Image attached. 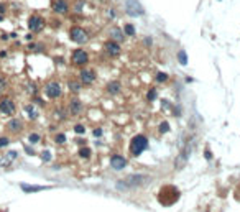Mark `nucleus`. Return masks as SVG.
<instances>
[{
    "mask_svg": "<svg viewBox=\"0 0 240 212\" xmlns=\"http://www.w3.org/2000/svg\"><path fill=\"white\" fill-rule=\"evenodd\" d=\"M146 182V177L141 176V174H132L128 176L127 179L123 181H118L117 182V189L118 191H130V189H136L140 186H143Z\"/></svg>",
    "mask_w": 240,
    "mask_h": 212,
    "instance_id": "obj_1",
    "label": "nucleus"
},
{
    "mask_svg": "<svg viewBox=\"0 0 240 212\" xmlns=\"http://www.w3.org/2000/svg\"><path fill=\"white\" fill-rule=\"evenodd\" d=\"M178 197H179V191L174 186H164V187H161V191L158 194V199L163 205L174 204L178 200Z\"/></svg>",
    "mask_w": 240,
    "mask_h": 212,
    "instance_id": "obj_2",
    "label": "nucleus"
},
{
    "mask_svg": "<svg viewBox=\"0 0 240 212\" xmlns=\"http://www.w3.org/2000/svg\"><path fill=\"white\" fill-rule=\"evenodd\" d=\"M146 148H148V138L143 135H136L132 138V141H130V153H132L133 156H140Z\"/></svg>",
    "mask_w": 240,
    "mask_h": 212,
    "instance_id": "obj_3",
    "label": "nucleus"
},
{
    "mask_svg": "<svg viewBox=\"0 0 240 212\" xmlns=\"http://www.w3.org/2000/svg\"><path fill=\"white\" fill-rule=\"evenodd\" d=\"M44 94H46L48 99L54 100V99H59L61 97V84L58 81H51L44 85Z\"/></svg>",
    "mask_w": 240,
    "mask_h": 212,
    "instance_id": "obj_4",
    "label": "nucleus"
},
{
    "mask_svg": "<svg viewBox=\"0 0 240 212\" xmlns=\"http://www.w3.org/2000/svg\"><path fill=\"white\" fill-rule=\"evenodd\" d=\"M0 112H2L3 115H13V113L16 112L15 102L10 99V97H7V95L0 97Z\"/></svg>",
    "mask_w": 240,
    "mask_h": 212,
    "instance_id": "obj_5",
    "label": "nucleus"
},
{
    "mask_svg": "<svg viewBox=\"0 0 240 212\" xmlns=\"http://www.w3.org/2000/svg\"><path fill=\"white\" fill-rule=\"evenodd\" d=\"M69 38L72 39L74 43H79V44H82L87 41V31L84 30V28L81 26H72L71 30H69Z\"/></svg>",
    "mask_w": 240,
    "mask_h": 212,
    "instance_id": "obj_6",
    "label": "nucleus"
},
{
    "mask_svg": "<svg viewBox=\"0 0 240 212\" xmlns=\"http://www.w3.org/2000/svg\"><path fill=\"white\" fill-rule=\"evenodd\" d=\"M95 71L90 69V67H84V69H81V72H79V82H81L82 85H90L94 84L95 81Z\"/></svg>",
    "mask_w": 240,
    "mask_h": 212,
    "instance_id": "obj_7",
    "label": "nucleus"
},
{
    "mask_svg": "<svg viewBox=\"0 0 240 212\" xmlns=\"http://www.w3.org/2000/svg\"><path fill=\"white\" fill-rule=\"evenodd\" d=\"M28 28L31 33H39L44 28V18L39 15H31L28 18Z\"/></svg>",
    "mask_w": 240,
    "mask_h": 212,
    "instance_id": "obj_8",
    "label": "nucleus"
},
{
    "mask_svg": "<svg viewBox=\"0 0 240 212\" xmlns=\"http://www.w3.org/2000/svg\"><path fill=\"white\" fill-rule=\"evenodd\" d=\"M71 61H72V64H76V66H84L89 62V54L85 53L84 49H74L72 54H71Z\"/></svg>",
    "mask_w": 240,
    "mask_h": 212,
    "instance_id": "obj_9",
    "label": "nucleus"
},
{
    "mask_svg": "<svg viewBox=\"0 0 240 212\" xmlns=\"http://www.w3.org/2000/svg\"><path fill=\"white\" fill-rule=\"evenodd\" d=\"M125 10H127V13L132 15V16L143 15V13H145L143 7H141V5L136 2V0H127V2H125Z\"/></svg>",
    "mask_w": 240,
    "mask_h": 212,
    "instance_id": "obj_10",
    "label": "nucleus"
},
{
    "mask_svg": "<svg viewBox=\"0 0 240 212\" xmlns=\"http://www.w3.org/2000/svg\"><path fill=\"white\" fill-rule=\"evenodd\" d=\"M104 49H105V53L110 56V58H115V56H118L120 53H122L120 44L117 41H113V39H108V41L104 43Z\"/></svg>",
    "mask_w": 240,
    "mask_h": 212,
    "instance_id": "obj_11",
    "label": "nucleus"
},
{
    "mask_svg": "<svg viewBox=\"0 0 240 212\" xmlns=\"http://www.w3.org/2000/svg\"><path fill=\"white\" fill-rule=\"evenodd\" d=\"M82 110H84V104L77 99V97H72V99L69 100V104H67V112H69L71 115H79Z\"/></svg>",
    "mask_w": 240,
    "mask_h": 212,
    "instance_id": "obj_12",
    "label": "nucleus"
},
{
    "mask_svg": "<svg viewBox=\"0 0 240 212\" xmlns=\"http://www.w3.org/2000/svg\"><path fill=\"white\" fill-rule=\"evenodd\" d=\"M51 8H53V12H56V13L64 15V13L69 12V3H67V0H53Z\"/></svg>",
    "mask_w": 240,
    "mask_h": 212,
    "instance_id": "obj_13",
    "label": "nucleus"
},
{
    "mask_svg": "<svg viewBox=\"0 0 240 212\" xmlns=\"http://www.w3.org/2000/svg\"><path fill=\"white\" fill-rule=\"evenodd\" d=\"M110 166L117 171L123 169L125 166H127V158H123L122 154H112L110 156Z\"/></svg>",
    "mask_w": 240,
    "mask_h": 212,
    "instance_id": "obj_14",
    "label": "nucleus"
},
{
    "mask_svg": "<svg viewBox=\"0 0 240 212\" xmlns=\"http://www.w3.org/2000/svg\"><path fill=\"white\" fill-rule=\"evenodd\" d=\"M7 128L12 131V133H18V131L23 128V123H21V120H18V118H12L7 123Z\"/></svg>",
    "mask_w": 240,
    "mask_h": 212,
    "instance_id": "obj_15",
    "label": "nucleus"
},
{
    "mask_svg": "<svg viewBox=\"0 0 240 212\" xmlns=\"http://www.w3.org/2000/svg\"><path fill=\"white\" fill-rule=\"evenodd\" d=\"M20 187L25 192H38V191H44V189H51L49 186H35V184H25V182H21Z\"/></svg>",
    "mask_w": 240,
    "mask_h": 212,
    "instance_id": "obj_16",
    "label": "nucleus"
},
{
    "mask_svg": "<svg viewBox=\"0 0 240 212\" xmlns=\"http://www.w3.org/2000/svg\"><path fill=\"white\" fill-rule=\"evenodd\" d=\"M110 38L113 39V41H123V38H125V33L120 30V28H117V26H113V28H110Z\"/></svg>",
    "mask_w": 240,
    "mask_h": 212,
    "instance_id": "obj_17",
    "label": "nucleus"
},
{
    "mask_svg": "<svg viewBox=\"0 0 240 212\" xmlns=\"http://www.w3.org/2000/svg\"><path fill=\"white\" fill-rule=\"evenodd\" d=\"M120 89H122V84H120L118 81H110L107 84V92L108 94H112V95H115L120 92Z\"/></svg>",
    "mask_w": 240,
    "mask_h": 212,
    "instance_id": "obj_18",
    "label": "nucleus"
},
{
    "mask_svg": "<svg viewBox=\"0 0 240 212\" xmlns=\"http://www.w3.org/2000/svg\"><path fill=\"white\" fill-rule=\"evenodd\" d=\"M189 153H191L189 148H184V150H182V153L179 154V158L176 159V163H178V164H176V168H182V166L186 164V161H187V154H189Z\"/></svg>",
    "mask_w": 240,
    "mask_h": 212,
    "instance_id": "obj_19",
    "label": "nucleus"
},
{
    "mask_svg": "<svg viewBox=\"0 0 240 212\" xmlns=\"http://www.w3.org/2000/svg\"><path fill=\"white\" fill-rule=\"evenodd\" d=\"M25 112L28 113V117H30L31 120H35V118L38 117V110H36V107H35V105H31V104L25 105Z\"/></svg>",
    "mask_w": 240,
    "mask_h": 212,
    "instance_id": "obj_20",
    "label": "nucleus"
},
{
    "mask_svg": "<svg viewBox=\"0 0 240 212\" xmlns=\"http://www.w3.org/2000/svg\"><path fill=\"white\" fill-rule=\"evenodd\" d=\"M67 87H69V90H71V92L77 94L79 90L82 89V84L79 82V81H69V84H67Z\"/></svg>",
    "mask_w": 240,
    "mask_h": 212,
    "instance_id": "obj_21",
    "label": "nucleus"
},
{
    "mask_svg": "<svg viewBox=\"0 0 240 212\" xmlns=\"http://www.w3.org/2000/svg\"><path fill=\"white\" fill-rule=\"evenodd\" d=\"M123 33H125V35H128V36H133L135 35V26L132 23H127L123 26Z\"/></svg>",
    "mask_w": 240,
    "mask_h": 212,
    "instance_id": "obj_22",
    "label": "nucleus"
},
{
    "mask_svg": "<svg viewBox=\"0 0 240 212\" xmlns=\"http://www.w3.org/2000/svg\"><path fill=\"white\" fill-rule=\"evenodd\" d=\"M79 156H81V158H85V159H87V158H90V150H89L87 146L81 148V150H79Z\"/></svg>",
    "mask_w": 240,
    "mask_h": 212,
    "instance_id": "obj_23",
    "label": "nucleus"
},
{
    "mask_svg": "<svg viewBox=\"0 0 240 212\" xmlns=\"http://www.w3.org/2000/svg\"><path fill=\"white\" fill-rule=\"evenodd\" d=\"M54 141L58 143V145H64V143H66V135H64V133L54 135Z\"/></svg>",
    "mask_w": 240,
    "mask_h": 212,
    "instance_id": "obj_24",
    "label": "nucleus"
},
{
    "mask_svg": "<svg viewBox=\"0 0 240 212\" xmlns=\"http://www.w3.org/2000/svg\"><path fill=\"white\" fill-rule=\"evenodd\" d=\"M156 95H158V90H156L155 87H151L150 90H148V94H146V99H148V100H155Z\"/></svg>",
    "mask_w": 240,
    "mask_h": 212,
    "instance_id": "obj_25",
    "label": "nucleus"
},
{
    "mask_svg": "<svg viewBox=\"0 0 240 212\" xmlns=\"http://www.w3.org/2000/svg\"><path fill=\"white\" fill-rule=\"evenodd\" d=\"M178 61L181 62L182 66H186V64H187V58H186V53H184V51H182V49H181L179 53H178Z\"/></svg>",
    "mask_w": 240,
    "mask_h": 212,
    "instance_id": "obj_26",
    "label": "nucleus"
},
{
    "mask_svg": "<svg viewBox=\"0 0 240 212\" xmlns=\"http://www.w3.org/2000/svg\"><path fill=\"white\" fill-rule=\"evenodd\" d=\"M39 140H41V135L39 133H30V136H28V141L30 143H38Z\"/></svg>",
    "mask_w": 240,
    "mask_h": 212,
    "instance_id": "obj_27",
    "label": "nucleus"
},
{
    "mask_svg": "<svg viewBox=\"0 0 240 212\" xmlns=\"http://www.w3.org/2000/svg\"><path fill=\"white\" fill-rule=\"evenodd\" d=\"M168 81V74H164V72H158L156 74V82H166Z\"/></svg>",
    "mask_w": 240,
    "mask_h": 212,
    "instance_id": "obj_28",
    "label": "nucleus"
},
{
    "mask_svg": "<svg viewBox=\"0 0 240 212\" xmlns=\"http://www.w3.org/2000/svg\"><path fill=\"white\" fill-rule=\"evenodd\" d=\"M12 161H13V159H12V158H10L8 154H7V156H5V158H2V159H0V166H2V168H7V166H8L10 163H12Z\"/></svg>",
    "mask_w": 240,
    "mask_h": 212,
    "instance_id": "obj_29",
    "label": "nucleus"
},
{
    "mask_svg": "<svg viewBox=\"0 0 240 212\" xmlns=\"http://www.w3.org/2000/svg\"><path fill=\"white\" fill-rule=\"evenodd\" d=\"M8 87V81L7 79H5L3 76H0V92H3L5 89Z\"/></svg>",
    "mask_w": 240,
    "mask_h": 212,
    "instance_id": "obj_30",
    "label": "nucleus"
},
{
    "mask_svg": "<svg viewBox=\"0 0 240 212\" xmlns=\"http://www.w3.org/2000/svg\"><path fill=\"white\" fill-rule=\"evenodd\" d=\"M8 143H10V138H7V136H0V148L8 146Z\"/></svg>",
    "mask_w": 240,
    "mask_h": 212,
    "instance_id": "obj_31",
    "label": "nucleus"
},
{
    "mask_svg": "<svg viewBox=\"0 0 240 212\" xmlns=\"http://www.w3.org/2000/svg\"><path fill=\"white\" fill-rule=\"evenodd\" d=\"M74 131H76V133H84L85 131V128H84V125H81V123H77V125H74Z\"/></svg>",
    "mask_w": 240,
    "mask_h": 212,
    "instance_id": "obj_32",
    "label": "nucleus"
},
{
    "mask_svg": "<svg viewBox=\"0 0 240 212\" xmlns=\"http://www.w3.org/2000/svg\"><path fill=\"white\" fill-rule=\"evenodd\" d=\"M28 49H30V51H39L41 46H39V43H30V44H28Z\"/></svg>",
    "mask_w": 240,
    "mask_h": 212,
    "instance_id": "obj_33",
    "label": "nucleus"
},
{
    "mask_svg": "<svg viewBox=\"0 0 240 212\" xmlns=\"http://www.w3.org/2000/svg\"><path fill=\"white\" fill-rule=\"evenodd\" d=\"M168 130H169L168 122H163L161 125H159V131H161V133H164V131H168Z\"/></svg>",
    "mask_w": 240,
    "mask_h": 212,
    "instance_id": "obj_34",
    "label": "nucleus"
},
{
    "mask_svg": "<svg viewBox=\"0 0 240 212\" xmlns=\"http://www.w3.org/2000/svg\"><path fill=\"white\" fill-rule=\"evenodd\" d=\"M41 158H43V161H49V159H51V153L49 151H43Z\"/></svg>",
    "mask_w": 240,
    "mask_h": 212,
    "instance_id": "obj_35",
    "label": "nucleus"
},
{
    "mask_svg": "<svg viewBox=\"0 0 240 212\" xmlns=\"http://www.w3.org/2000/svg\"><path fill=\"white\" fill-rule=\"evenodd\" d=\"M82 5H84V2H82V0H79V2L76 3V7H74V8H76V12H81V10H82Z\"/></svg>",
    "mask_w": 240,
    "mask_h": 212,
    "instance_id": "obj_36",
    "label": "nucleus"
},
{
    "mask_svg": "<svg viewBox=\"0 0 240 212\" xmlns=\"http://www.w3.org/2000/svg\"><path fill=\"white\" fill-rule=\"evenodd\" d=\"M100 135H102V130H100V128H95V130H94V136H95V138H99Z\"/></svg>",
    "mask_w": 240,
    "mask_h": 212,
    "instance_id": "obj_37",
    "label": "nucleus"
},
{
    "mask_svg": "<svg viewBox=\"0 0 240 212\" xmlns=\"http://www.w3.org/2000/svg\"><path fill=\"white\" fill-rule=\"evenodd\" d=\"M7 154H8V156H10V158H12V159H15L16 156H18V153H16V151H8Z\"/></svg>",
    "mask_w": 240,
    "mask_h": 212,
    "instance_id": "obj_38",
    "label": "nucleus"
},
{
    "mask_svg": "<svg viewBox=\"0 0 240 212\" xmlns=\"http://www.w3.org/2000/svg\"><path fill=\"white\" fill-rule=\"evenodd\" d=\"M143 43H145V46H151V43H153V41H151V38H145V39H143Z\"/></svg>",
    "mask_w": 240,
    "mask_h": 212,
    "instance_id": "obj_39",
    "label": "nucleus"
},
{
    "mask_svg": "<svg viewBox=\"0 0 240 212\" xmlns=\"http://www.w3.org/2000/svg\"><path fill=\"white\" fill-rule=\"evenodd\" d=\"M25 151H26L28 154H35V151H33V148H30V146H25Z\"/></svg>",
    "mask_w": 240,
    "mask_h": 212,
    "instance_id": "obj_40",
    "label": "nucleus"
},
{
    "mask_svg": "<svg viewBox=\"0 0 240 212\" xmlns=\"http://www.w3.org/2000/svg\"><path fill=\"white\" fill-rule=\"evenodd\" d=\"M3 12H5V5L0 3V13H3Z\"/></svg>",
    "mask_w": 240,
    "mask_h": 212,
    "instance_id": "obj_41",
    "label": "nucleus"
},
{
    "mask_svg": "<svg viewBox=\"0 0 240 212\" xmlns=\"http://www.w3.org/2000/svg\"><path fill=\"white\" fill-rule=\"evenodd\" d=\"M205 158H207V159L212 158V154H210V151H205Z\"/></svg>",
    "mask_w": 240,
    "mask_h": 212,
    "instance_id": "obj_42",
    "label": "nucleus"
}]
</instances>
